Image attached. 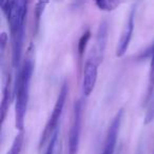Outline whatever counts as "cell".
<instances>
[{
  "instance_id": "6",
  "label": "cell",
  "mask_w": 154,
  "mask_h": 154,
  "mask_svg": "<svg viewBox=\"0 0 154 154\" xmlns=\"http://www.w3.org/2000/svg\"><path fill=\"white\" fill-rule=\"evenodd\" d=\"M108 35H109V23L108 21H103L98 26V30L96 33L93 47L89 54V57L91 59L95 60L97 63L100 64L103 62V56H105L106 47H107Z\"/></svg>"
},
{
  "instance_id": "15",
  "label": "cell",
  "mask_w": 154,
  "mask_h": 154,
  "mask_svg": "<svg viewBox=\"0 0 154 154\" xmlns=\"http://www.w3.org/2000/svg\"><path fill=\"white\" fill-rule=\"evenodd\" d=\"M145 106L147 108V112H146L145 116V125H149L154 120V92L149 98V100L145 103Z\"/></svg>"
},
{
  "instance_id": "14",
  "label": "cell",
  "mask_w": 154,
  "mask_h": 154,
  "mask_svg": "<svg viewBox=\"0 0 154 154\" xmlns=\"http://www.w3.org/2000/svg\"><path fill=\"white\" fill-rule=\"evenodd\" d=\"M91 38V31L87 30L84 34L80 36L79 40H78V43H77V53H78V56H79V59H82L84 57L85 51H86V48L88 45V42Z\"/></svg>"
},
{
  "instance_id": "16",
  "label": "cell",
  "mask_w": 154,
  "mask_h": 154,
  "mask_svg": "<svg viewBox=\"0 0 154 154\" xmlns=\"http://www.w3.org/2000/svg\"><path fill=\"white\" fill-rule=\"evenodd\" d=\"M135 154H143V143H139L138 148L136 150V153Z\"/></svg>"
},
{
  "instance_id": "5",
  "label": "cell",
  "mask_w": 154,
  "mask_h": 154,
  "mask_svg": "<svg viewBox=\"0 0 154 154\" xmlns=\"http://www.w3.org/2000/svg\"><path fill=\"white\" fill-rule=\"evenodd\" d=\"M136 9H137V5H133L130 10V13H129L128 18H127L126 24H125L124 29H122L119 40H118V42H117V47H116V57H122V56L126 54L129 45H130L131 39H132V36H133V32H134Z\"/></svg>"
},
{
  "instance_id": "4",
  "label": "cell",
  "mask_w": 154,
  "mask_h": 154,
  "mask_svg": "<svg viewBox=\"0 0 154 154\" xmlns=\"http://www.w3.org/2000/svg\"><path fill=\"white\" fill-rule=\"evenodd\" d=\"M82 103L80 100L75 101L73 108V117L71 124L68 139V154H77L79 150L80 134L82 128Z\"/></svg>"
},
{
  "instance_id": "18",
  "label": "cell",
  "mask_w": 154,
  "mask_h": 154,
  "mask_svg": "<svg viewBox=\"0 0 154 154\" xmlns=\"http://www.w3.org/2000/svg\"><path fill=\"white\" fill-rule=\"evenodd\" d=\"M57 1H58V0H57Z\"/></svg>"
},
{
  "instance_id": "11",
  "label": "cell",
  "mask_w": 154,
  "mask_h": 154,
  "mask_svg": "<svg viewBox=\"0 0 154 154\" xmlns=\"http://www.w3.org/2000/svg\"><path fill=\"white\" fill-rule=\"evenodd\" d=\"M50 0H37L34 9V35H37L40 29L41 18L45 11V8L49 5Z\"/></svg>"
},
{
  "instance_id": "12",
  "label": "cell",
  "mask_w": 154,
  "mask_h": 154,
  "mask_svg": "<svg viewBox=\"0 0 154 154\" xmlns=\"http://www.w3.org/2000/svg\"><path fill=\"white\" fill-rule=\"evenodd\" d=\"M127 0H94L97 9L103 12H113L124 5Z\"/></svg>"
},
{
  "instance_id": "17",
  "label": "cell",
  "mask_w": 154,
  "mask_h": 154,
  "mask_svg": "<svg viewBox=\"0 0 154 154\" xmlns=\"http://www.w3.org/2000/svg\"><path fill=\"white\" fill-rule=\"evenodd\" d=\"M153 154H154V149H153Z\"/></svg>"
},
{
  "instance_id": "9",
  "label": "cell",
  "mask_w": 154,
  "mask_h": 154,
  "mask_svg": "<svg viewBox=\"0 0 154 154\" xmlns=\"http://www.w3.org/2000/svg\"><path fill=\"white\" fill-rule=\"evenodd\" d=\"M12 76L9 70L5 72V79H3V87H2V98H1V124L3 125L5 118H7L8 112L10 109L12 100Z\"/></svg>"
},
{
  "instance_id": "7",
  "label": "cell",
  "mask_w": 154,
  "mask_h": 154,
  "mask_svg": "<svg viewBox=\"0 0 154 154\" xmlns=\"http://www.w3.org/2000/svg\"><path fill=\"white\" fill-rule=\"evenodd\" d=\"M125 110L120 109L114 116L111 125L108 129L107 135H106L105 141H103V149L101 154H114L116 149V143H117L118 134H119V129L122 126V118H124Z\"/></svg>"
},
{
  "instance_id": "3",
  "label": "cell",
  "mask_w": 154,
  "mask_h": 154,
  "mask_svg": "<svg viewBox=\"0 0 154 154\" xmlns=\"http://www.w3.org/2000/svg\"><path fill=\"white\" fill-rule=\"evenodd\" d=\"M68 94H69V84L68 82H64L62 84L61 88H60L59 93H58L57 99H56L55 106L53 108L51 116L48 119L47 124L45 126V129H43L42 133L40 135V138H39V143H38L39 152H41L42 149H45L47 147L50 138L55 134L56 131H58V125H59L60 118H61L62 112H63V108L64 105H66Z\"/></svg>"
},
{
  "instance_id": "8",
  "label": "cell",
  "mask_w": 154,
  "mask_h": 154,
  "mask_svg": "<svg viewBox=\"0 0 154 154\" xmlns=\"http://www.w3.org/2000/svg\"><path fill=\"white\" fill-rule=\"evenodd\" d=\"M98 66L95 60L88 58L84 66V76H82V94L88 97L91 95L95 88L98 76Z\"/></svg>"
},
{
  "instance_id": "2",
  "label": "cell",
  "mask_w": 154,
  "mask_h": 154,
  "mask_svg": "<svg viewBox=\"0 0 154 154\" xmlns=\"http://www.w3.org/2000/svg\"><path fill=\"white\" fill-rule=\"evenodd\" d=\"M34 72V62L31 58H26L19 68L16 77L15 89V127L17 130L23 131L26 114L30 99V89Z\"/></svg>"
},
{
  "instance_id": "13",
  "label": "cell",
  "mask_w": 154,
  "mask_h": 154,
  "mask_svg": "<svg viewBox=\"0 0 154 154\" xmlns=\"http://www.w3.org/2000/svg\"><path fill=\"white\" fill-rule=\"evenodd\" d=\"M23 141H24V133L23 131H19V133L14 138L11 148L7 152V154H20L22 146H23Z\"/></svg>"
},
{
  "instance_id": "1",
  "label": "cell",
  "mask_w": 154,
  "mask_h": 154,
  "mask_svg": "<svg viewBox=\"0 0 154 154\" xmlns=\"http://www.w3.org/2000/svg\"><path fill=\"white\" fill-rule=\"evenodd\" d=\"M28 9L29 0H14L13 8L7 17L12 39V66L14 69L20 68Z\"/></svg>"
},
{
  "instance_id": "10",
  "label": "cell",
  "mask_w": 154,
  "mask_h": 154,
  "mask_svg": "<svg viewBox=\"0 0 154 154\" xmlns=\"http://www.w3.org/2000/svg\"><path fill=\"white\" fill-rule=\"evenodd\" d=\"M148 56L150 57V71H149V78H148V87L146 96L143 99V105L149 100L151 95L154 92V42L150 47V49L147 51Z\"/></svg>"
}]
</instances>
